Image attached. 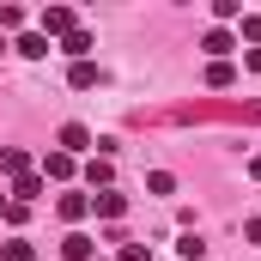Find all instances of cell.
Here are the masks:
<instances>
[{"instance_id": "cell-1", "label": "cell", "mask_w": 261, "mask_h": 261, "mask_svg": "<svg viewBox=\"0 0 261 261\" xmlns=\"http://www.w3.org/2000/svg\"><path fill=\"white\" fill-rule=\"evenodd\" d=\"M37 31H43V37H73L79 18H73V6H43V12H37Z\"/></svg>"}, {"instance_id": "cell-2", "label": "cell", "mask_w": 261, "mask_h": 261, "mask_svg": "<svg viewBox=\"0 0 261 261\" xmlns=\"http://www.w3.org/2000/svg\"><path fill=\"white\" fill-rule=\"evenodd\" d=\"M73 170H79V158H67L61 146H55V152H43V164H37V176H43V182H73Z\"/></svg>"}, {"instance_id": "cell-3", "label": "cell", "mask_w": 261, "mask_h": 261, "mask_svg": "<svg viewBox=\"0 0 261 261\" xmlns=\"http://www.w3.org/2000/svg\"><path fill=\"white\" fill-rule=\"evenodd\" d=\"M55 146H61L67 158H79V152H91V128H85V122H67V128L55 134Z\"/></svg>"}, {"instance_id": "cell-4", "label": "cell", "mask_w": 261, "mask_h": 261, "mask_svg": "<svg viewBox=\"0 0 261 261\" xmlns=\"http://www.w3.org/2000/svg\"><path fill=\"white\" fill-rule=\"evenodd\" d=\"M0 176H6V182L31 176V152H24V146H0Z\"/></svg>"}, {"instance_id": "cell-5", "label": "cell", "mask_w": 261, "mask_h": 261, "mask_svg": "<svg viewBox=\"0 0 261 261\" xmlns=\"http://www.w3.org/2000/svg\"><path fill=\"white\" fill-rule=\"evenodd\" d=\"M200 49H206V55H213V61H231V49H237V37H231V31H225V24H213V31H206V37H200Z\"/></svg>"}, {"instance_id": "cell-6", "label": "cell", "mask_w": 261, "mask_h": 261, "mask_svg": "<svg viewBox=\"0 0 261 261\" xmlns=\"http://www.w3.org/2000/svg\"><path fill=\"white\" fill-rule=\"evenodd\" d=\"M85 182H91L97 195H103V189H116V158H103V152H97V158L85 164Z\"/></svg>"}, {"instance_id": "cell-7", "label": "cell", "mask_w": 261, "mask_h": 261, "mask_svg": "<svg viewBox=\"0 0 261 261\" xmlns=\"http://www.w3.org/2000/svg\"><path fill=\"white\" fill-rule=\"evenodd\" d=\"M91 213H97V219H110V225H116V219H122V213H128V195H116V189H103V195H91Z\"/></svg>"}, {"instance_id": "cell-8", "label": "cell", "mask_w": 261, "mask_h": 261, "mask_svg": "<svg viewBox=\"0 0 261 261\" xmlns=\"http://www.w3.org/2000/svg\"><path fill=\"white\" fill-rule=\"evenodd\" d=\"M12 49H18L24 61H49V37H43V31H18V43H12Z\"/></svg>"}, {"instance_id": "cell-9", "label": "cell", "mask_w": 261, "mask_h": 261, "mask_svg": "<svg viewBox=\"0 0 261 261\" xmlns=\"http://www.w3.org/2000/svg\"><path fill=\"white\" fill-rule=\"evenodd\" d=\"M91 49H97V43H91V31H85V24H79L73 37H61V55H73V61H91Z\"/></svg>"}, {"instance_id": "cell-10", "label": "cell", "mask_w": 261, "mask_h": 261, "mask_svg": "<svg viewBox=\"0 0 261 261\" xmlns=\"http://www.w3.org/2000/svg\"><path fill=\"white\" fill-rule=\"evenodd\" d=\"M55 213H61L67 225H79V219L91 213V195H61V200H55Z\"/></svg>"}, {"instance_id": "cell-11", "label": "cell", "mask_w": 261, "mask_h": 261, "mask_svg": "<svg viewBox=\"0 0 261 261\" xmlns=\"http://www.w3.org/2000/svg\"><path fill=\"white\" fill-rule=\"evenodd\" d=\"M67 85H73V91H91V85H97V61H73L67 67Z\"/></svg>"}, {"instance_id": "cell-12", "label": "cell", "mask_w": 261, "mask_h": 261, "mask_svg": "<svg viewBox=\"0 0 261 261\" xmlns=\"http://www.w3.org/2000/svg\"><path fill=\"white\" fill-rule=\"evenodd\" d=\"M61 255L67 261H91V237H85V231H67V237H61Z\"/></svg>"}, {"instance_id": "cell-13", "label": "cell", "mask_w": 261, "mask_h": 261, "mask_svg": "<svg viewBox=\"0 0 261 261\" xmlns=\"http://www.w3.org/2000/svg\"><path fill=\"white\" fill-rule=\"evenodd\" d=\"M6 195H12V200H24V206H31V200L43 195V176H37V170H31V176H18V182H12V189H6Z\"/></svg>"}, {"instance_id": "cell-14", "label": "cell", "mask_w": 261, "mask_h": 261, "mask_svg": "<svg viewBox=\"0 0 261 261\" xmlns=\"http://www.w3.org/2000/svg\"><path fill=\"white\" fill-rule=\"evenodd\" d=\"M0 261H37V243L12 237V243H0Z\"/></svg>"}, {"instance_id": "cell-15", "label": "cell", "mask_w": 261, "mask_h": 261, "mask_svg": "<svg viewBox=\"0 0 261 261\" xmlns=\"http://www.w3.org/2000/svg\"><path fill=\"white\" fill-rule=\"evenodd\" d=\"M231 79H237V67H231V61H206V85H219V91H225Z\"/></svg>"}, {"instance_id": "cell-16", "label": "cell", "mask_w": 261, "mask_h": 261, "mask_svg": "<svg viewBox=\"0 0 261 261\" xmlns=\"http://www.w3.org/2000/svg\"><path fill=\"white\" fill-rule=\"evenodd\" d=\"M146 189H152V195H176V176H170V170H152Z\"/></svg>"}, {"instance_id": "cell-17", "label": "cell", "mask_w": 261, "mask_h": 261, "mask_svg": "<svg viewBox=\"0 0 261 261\" xmlns=\"http://www.w3.org/2000/svg\"><path fill=\"white\" fill-rule=\"evenodd\" d=\"M176 255H182V261H200V255H206V243H200L195 231H189V237H182V243H176Z\"/></svg>"}, {"instance_id": "cell-18", "label": "cell", "mask_w": 261, "mask_h": 261, "mask_svg": "<svg viewBox=\"0 0 261 261\" xmlns=\"http://www.w3.org/2000/svg\"><path fill=\"white\" fill-rule=\"evenodd\" d=\"M213 18H219V24H231V18H243V6H237V0H213Z\"/></svg>"}, {"instance_id": "cell-19", "label": "cell", "mask_w": 261, "mask_h": 261, "mask_svg": "<svg viewBox=\"0 0 261 261\" xmlns=\"http://www.w3.org/2000/svg\"><path fill=\"white\" fill-rule=\"evenodd\" d=\"M0 31H24V6H0Z\"/></svg>"}, {"instance_id": "cell-20", "label": "cell", "mask_w": 261, "mask_h": 261, "mask_svg": "<svg viewBox=\"0 0 261 261\" xmlns=\"http://www.w3.org/2000/svg\"><path fill=\"white\" fill-rule=\"evenodd\" d=\"M116 261H152V249H146V243H122V249H116Z\"/></svg>"}, {"instance_id": "cell-21", "label": "cell", "mask_w": 261, "mask_h": 261, "mask_svg": "<svg viewBox=\"0 0 261 261\" xmlns=\"http://www.w3.org/2000/svg\"><path fill=\"white\" fill-rule=\"evenodd\" d=\"M243 37H249V43L261 49V12H243Z\"/></svg>"}, {"instance_id": "cell-22", "label": "cell", "mask_w": 261, "mask_h": 261, "mask_svg": "<svg viewBox=\"0 0 261 261\" xmlns=\"http://www.w3.org/2000/svg\"><path fill=\"white\" fill-rule=\"evenodd\" d=\"M243 237H249V243H261V219H243Z\"/></svg>"}, {"instance_id": "cell-23", "label": "cell", "mask_w": 261, "mask_h": 261, "mask_svg": "<svg viewBox=\"0 0 261 261\" xmlns=\"http://www.w3.org/2000/svg\"><path fill=\"white\" fill-rule=\"evenodd\" d=\"M243 67H249V73H261V49H249V55H243Z\"/></svg>"}, {"instance_id": "cell-24", "label": "cell", "mask_w": 261, "mask_h": 261, "mask_svg": "<svg viewBox=\"0 0 261 261\" xmlns=\"http://www.w3.org/2000/svg\"><path fill=\"white\" fill-rule=\"evenodd\" d=\"M249 176H255V182H261V152H255V158H249Z\"/></svg>"}]
</instances>
